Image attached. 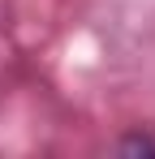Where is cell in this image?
Returning <instances> with one entry per match:
<instances>
[{"mask_svg":"<svg viewBox=\"0 0 155 159\" xmlns=\"http://www.w3.org/2000/svg\"><path fill=\"white\" fill-rule=\"evenodd\" d=\"M121 151H125V155H138V151H155V138H147V133H134V138H125V142H121Z\"/></svg>","mask_w":155,"mask_h":159,"instance_id":"cell-1","label":"cell"}]
</instances>
